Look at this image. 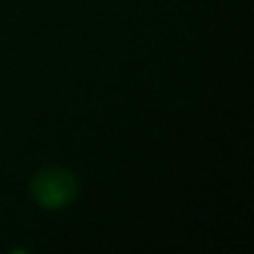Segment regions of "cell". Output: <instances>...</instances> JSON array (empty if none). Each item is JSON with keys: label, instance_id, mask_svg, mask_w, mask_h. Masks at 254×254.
Wrapping results in <instances>:
<instances>
[{"label": "cell", "instance_id": "cell-1", "mask_svg": "<svg viewBox=\"0 0 254 254\" xmlns=\"http://www.w3.org/2000/svg\"><path fill=\"white\" fill-rule=\"evenodd\" d=\"M34 196L45 207H63L76 196L78 181L71 172L63 167H47L31 183Z\"/></svg>", "mask_w": 254, "mask_h": 254}]
</instances>
